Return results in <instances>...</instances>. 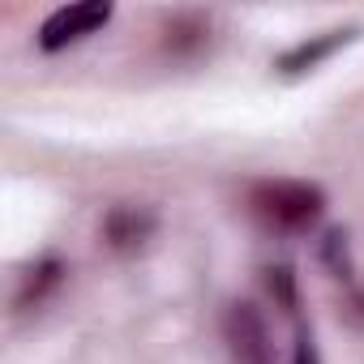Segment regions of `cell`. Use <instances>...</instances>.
Listing matches in <instances>:
<instances>
[{"label": "cell", "mask_w": 364, "mask_h": 364, "mask_svg": "<svg viewBox=\"0 0 364 364\" xmlns=\"http://www.w3.org/2000/svg\"><path fill=\"white\" fill-rule=\"evenodd\" d=\"M360 304H364V296H360Z\"/></svg>", "instance_id": "cell-10"}, {"label": "cell", "mask_w": 364, "mask_h": 364, "mask_svg": "<svg viewBox=\"0 0 364 364\" xmlns=\"http://www.w3.org/2000/svg\"><path fill=\"white\" fill-rule=\"evenodd\" d=\"M56 283H60V262H52V257H48V262H39V266L26 274V287H22V296H18V304H31V300L39 304Z\"/></svg>", "instance_id": "cell-6"}, {"label": "cell", "mask_w": 364, "mask_h": 364, "mask_svg": "<svg viewBox=\"0 0 364 364\" xmlns=\"http://www.w3.org/2000/svg\"><path fill=\"white\" fill-rule=\"evenodd\" d=\"M266 274H270V279H266L270 291L283 300V309H291V304H296V296H291V270H266Z\"/></svg>", "instance_id": "cell-7"}, {"label": "cell", "mask_w": 364, "mask_h": 364, "mask_svg": "<svg viewBox=\"0 0 364 364\" xmlns=\"http://www.w3.org/2000/svg\"><path fill=\"white\" fill-rule=\"evenodd\" d=\"M326 262L343 274V266H347V262H343V232H330V236H326Z\"/></svg>", "instance_id": "cell-8"}, {"label": "cell", "mask_w": 364, "mask_h": 364, "mask_svg": "<svg viewBox=\"0 0 364 364\" xmlns=\"http://www.w3.org/2000/svg\"><path fill=\"white\" fill-rule=\"evenodd\" d=\"M257 215L274 228H309L321 215V189L300 185V180H274L257 189Z\"/></svg>", "instance_id": "cell-1"}, {"label": "cell", "mask_w": 364, "mask_h": 364, "mask_svg": "<svg viewBox=\"0 0 364 364\" xmlns=\"http://www.w3.org/2000/svg\"><path fill=\"white\" fill-rule=\"evenodd\" d=\"M150 228H154V219H150L146 210H137V206H116V210L107 215V223H103V236H107L112 249H137V245L150 236Z\"/></svg>", "instance_id": "cell-5"}, {"label": "cell", "mask_w": 364, "mask_h": 364, "mask_svg": "<svg viewBox=\"0 0 364 364\" xmlns=\"http://www.w3.org/2000/svg\"><path fill=\"white\" fill-rule=\"evenodd\" d=\"M296 364H317V347L309 334H300V343H296Z\"/></svg>", "instance_id": "cell-9"}, {"label": "cell", "mask_w": 364, "mask_h": 364, "mask_svg": "<svg viewBox=\"0 0 364 364\" xmlns=\"http://www.w3.org/2000/svg\"><path fill=\"white\" fill-rule=\"evenodd\" d=\"M351 35H355V31H326V35H317V39H304V43H296L291 52H283V56H279V69H283V73L317 69V65H321L334 48H343Z\"/></svg>", "instance_id": "cell-4"}, {"label": "cell", "mask_w": 364, "mask_h": 364, "mask_svg": "<svg viewBox=\"0 0 364 364\" xmlns=\"http://www.w3.org/2000/svg\"><path fill=\"white\" fill-rule=\"evenodd\" d=\"M223 334L232 347L236 364H270V338H266V321L253 304H232L223 317Z\"/></svg>", "instance_id": "cell-3"}, {"label": "cell", "mask_w": 364, "mask_h": 364, "mask_svg": "<svg viewBox=\"0 0 364 364\" xmlns=\"http://www.w3.org/2000/svg\"><path fill=\"white\" fill-rule=\"evenodd\" d=\"M107 18H112V5H107V0H86V5L56 9V14L43 22V31H39V48H43V52H60V48H69V43L95 35L99 26H107Z\"/></svg>", "instance_id": "cell-2"}]
</instances>
